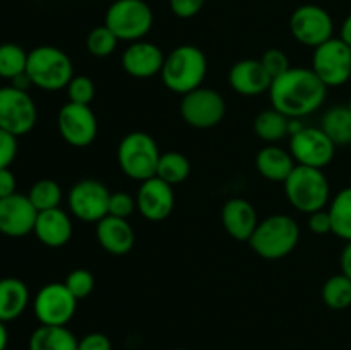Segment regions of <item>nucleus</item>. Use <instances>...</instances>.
I'll return each instance as SVG.
<instances>
[{
  "label": "nucleus",
  "instance_id": "obj_25",
  "mask_svg": "<svg viewBox=\"0 0 351 350\" xmlns=\"http://www.w3.org/2000/svg\"><path fill=\"white\" fill-rule=\"evenodd\" d=\"M77 343L67 326L40 325L29 336V350H77Z\"/></svg>",
  "mask_w": 351,
  "mask_h": 350
},
{
  "label": "nucleus",
  "instance_id": "obj_9",
  "mask_svg": "<svg viewBox=\"0 0 351 350\" xmlns=\"http://www.w3.org/2000/svg\"><path fill=\"white\" fill-rule=\"evenodd\" d=\"M311 69L328 88L343 86L351 78V47L332 36L314 48Z\"/></svg>",
  "mask_w": 351,
  "mask_h": 350
},
{
  "label": "nucleus",
  "instance_id": "obj_6",
  "mask_svg": "<svg viewBox=\"0 0 351 350\" xmlns=\"http://www.w3.org/2000/svg\"><path fill=\"white\" fill-rule=\"evenodd\" d=\"M160 156L161 153L156 141L143 130L127 134L117 150L119 167L127 177L137 182H144L156 175Z\"/></svg>",
  "mask_w": 351,
  "mask_h": 350
},
{
  "label": "nucleus",
  "instance_id": "obj_46",
  "mask_svg": "<svg viewBox=\"0 0 351 350\" xmlns=\"http://www.w3.org/2000/svg\"><path fill=\"white\" fill-rule=\"evenodd\" d=\"M346 106H348V108L351 110V98H350V102H348V105H346Z\"/></svg>",
  "mask_w": 351,
  "mask_h": 350
},
{
  "label": "nucleus",
  "instance_id": "obj_2",
  "mask_svg": "<svg viewBox=\"0 0 351 350\" xmlns=\"http://www.w3.org/2000/svg\"><path fill=\"white\" fill-rule=\"evenodd\" d=\"M208 74V58L194 45H180L165 55L160 75L163 84L177 95H187L201 88Z\"/></svg>",
  "mask_w": 351,
  "mask_h": 350
},
{
  "label": "nucleus",
  "instance_id": "obj_36",
  "mask_svg": "<svg viewBox=\"0 0 351 350\" xmlns=\"http://www.w3.org/2000/svg\"><path fill=\"white\" fill-rule=\"evenodd\" d=\"M259 60L267 71V74L271 75V79L280 78L281 74H285L291 67L288 55L280 48H269V50L264 51Z\"/></svg>",
  "mask_w": 351,
  "mask_h": 350
},
{
  "label": "nucleus",
  "instance_id": "obj_43",
  "mask_svg": "<svg viewBox=\"0 0 351 350\" xmlns=\"http://www.w3.org/2000/svg\"><path fill=\"white\" fill-rule=\"evenodd\" d=\"M339 266H341V273L351 280V240L343 247L341 256H339Z\"/></svg>",
  "mask_w": 351,
  "mask_h": 350
},
{
  "label": "nucleus",
  "instance_id": "obj_28",
  "mask_svg": "<svg viewBox=\"0 0 351 350\" xmlns=\"http://www.w3.org/2000/svg\"><path fill=\"white\" fill-rule=\"evenodd\" d=\"M332 233L339 239L351 240V187H345L335 196L328 208Z\"/></svg>",
  "mask_w": 351,
  "mask_h": 350
},
{
  "label": "nucleus",
  "instance_id": "obj_45",
  "mask_svg": "<svg viewBox=\"0 0 351 350\" xmlns=\"http://www.w3.org/2000/svg\"><path fill=\"white\" fill-rule=\"evenodd\" d=\"M7 343H9V331H7L5 323L0 321V350H5Z\"/></svg>",
  "mask_w": 351,
  "mask_h": 350
},
{
  "label": "nucleus",
  "instance_id": "obj_19",
  "mask_svg": "<svg viewBox=\"0 0 351 350\" xmlns=\"http://www.w3.org/2000/svg\"><path fill=\"white\" fill-rule=\"evenodd\" d=\"M228 82L235 93L242 96H261L269 93L271 75L257 58H243L237 62L228 74Z\"/></svg>",
  "mask_w": 351,
  "mask_h": 350
},
{
  "label": "nucleus",
  "instance_id": "obj_20",
  "mask_svg": "<svg viewBox=\"0 0 351 350\" xmlns=\"http://www.w3.org/2000/svg\"><path fill=\"white\" fill-rule=\"evenodd\" d=\"M221 222L226 233L240 242H249L254 230L259 225L257 211L252 202L243 198H232L225 202L221 211Z\"/></svg>",
  "mask_w": 351,
  "mask_h": 350
},
{
  "label": "nucleus",
  "instance_id": "obj_14",
  "mask_svg": "<svg viewBox=\"0 0 351 350\" xmlns=\"http://www.w3.org/2000/svg\"><path fill=\"white\" fill-rule=\"evenodd\" d=\"M290 153L297 165L324 168L332 161L336 144L321 127H307L290 136Z\"/></svg>",
  "mask_w": 351,
  "mask_h": 350
},
{
  "label": "nucleus",
  "instance_id": "obj_22",
  "mask_svg": "<svg viewBox=\"0 0 351 350\" xmlns=\"http://www.w3.org/2000/svg\"><path fill=\"white\" fill-rule=\"evenodd\" d=\"M96 239L106 253L113 256H123L130 253L136 242V233L129 220L106 215L96 223Z\"/></svg>",
  "mask_w": 351,
  "mask_h": 350
},
{
  "label": "nucleus",
  "instance_id": "obj_39",
  "mask_svg": "<svg viewBox=\"0 0 351 350\" xmlns=\"http://www.w3.org/2000/svg\"><path fill=\"white\" fill-rule=\"evenodd\" d=\"M170 10L180 19H191L197 16L204 7L206 0H168Z\"/></svg>",
  "mask_w": 351,
  "mask_h": 350
},
{
  "label": "nucleus",
  "instance_id": "obj_38",
  "mask_svg": "<svg viewBox=\"0 0 351 350\" xmlns=\"http://www.w3.org/2000/svg\"><path fill=\"white\" fill-rule=\"evenodd\" d=\"M17 154V137L0 129V168H10Z\"/></svg>",
  "mask_w": 351,
  "mask_h": 350
},
{
  "label": "nucleus",
  "instance_id": "obj_29",
  "mask_svg": "<svg viewBox=\"0 0 351 350\" xmlns=\"http://www.w3.org/2000/svg\"><path fill=\"white\" fill-rule=\"evenodd\" d=\"M189 175H191V161L185 154L178 153V151L161 153L154 177L161 178L170 185H177L184 182Z\"/></svg>",
  "mask_w": 351,
  "mask_h": 350
},
{
  "label": "nucleus",
  "instance_id": "obj_8",
  "mask_svg": "<svg viewBox=\"0 0 351 350\" xmlns=\"http://www.w3.org/2000/svg\"><path fill=\"white\" fill-rule=\"evenodd\" d=\"M36 120L38 108L29 93L12 84L0 88V129L21 137L34 129Z\"/></svg>",
  "mask_w": 351,
  "mask_h": 350
},
{
  "label": "nucleus",
  "instance_id": "obj_31",
  "mask_svg": "<svg viewBox=\"0 0 351 350\" xmlns=\"http://www.w3.org/2000/svg\"><path fill=\"white\" fill-rule=\"evenodd\" d=\"M27 198L33 202L36 211H47V209L60 208V202L64 194H62V187L51 178H41V180L34 182L31 185Z\"/></svg>",
  "mask_w": 351,
  "mask_h": 350
},
{
  "label": "nucleus",
  "instance_id": "obj_40",
  "mask_svg": "<svg viewBox=\"0 0 351 350\" xmlns=\"http://www.w3.org/2000/svg\"><path fill=\"white\" fill-rule=\"evenodd\" d=\"M307 226L312 233L315 235H326V233H332L331 216H329L328 209H319V211L307 215Z\"/></svg>",
  "mask_w": 351,
  "mask_h": 350
},
{
  "label": "nucleus",
  "instance_id": "obj_35",
  "mask_svg": "<svg viewBox=\"0 0 351 350\" xmlns=\"http://www.w3.org/2000/svg\"><path fill=\"white\" fill-rule=\"evenodd\" d=\"M65 89H67L69 102L77 105H91L96 95L95 82L88 75H74Z\"/></svg>",
  "mask_w": 351,
  "mask_h": 350
},
{
  "label": "nucleus",
  "instance_id": "obj_13",
  "mask_svg": "<svg viewBox=\"0 0 351 350\" xmlns=\"http://www.w3.org/2000/svg\"><path fill=\"white\" fill-rule=\"evenodd\" d=\"M290 31L298 43L317 48L319 45L331 40L335 33V23L331 14L326 9L314 3H305L291 14Z\"/></svg>",
  "mask_w": 351,
  "mask_h": 350
},
{
  "label": "nucleus",
  "instance_id": "obj_37",
  "mask_svg": "<svg viewBox=\"0 0 351 350\" xmlns=\"http://www.w3.org/2000/svg\"><path fill=\"white\" fill-rule=\"evenodd\" d=\"M137 209V202L136 198L129 194V192H112L110 194V201H108V215L110 216H117V218H123L129 220L130 216L134 215V211Z\"/></svg>",
  "mask_w": 351,
  "mask_h": 350
},
{
  "label": "nucleus",
  "instance_id": "obj_30",
  "mask_svg": "<svg viewBox=\"0 0 351 350\" xmlns=\"http://www.w3.org/2000/svg\"><path fill=\"white\" fill-rule=\"evenodd\" d=\"M322 302L329 309L343 311L351 305V280L346 275H332L324 281L321 290Z\"/></svg>",
  "mask_w": 351,
  "mask_h": 350
},
{
  "label": "nucleus",
  "instance_id": "obj_11",
  "mask_svg": "<svg viewBox=\"0 0 351 350\" xmlns=\"http://www.w3.org/2000/svg\"><path fill=\"white\" fill-rule=\"evenodd\" d=\"M226 113V103L218 91L211 88L194 89L182 96L180 115L187 126L195 129H211L218 126Z\"/></svg>",
  "mask_w": 351,
  "mask_h": 350
},
{
  "label": "nucleus",
  "instance_id": "obj_44",
  "mask_svg": "<svg viewBox=\"0 0 351 350\" xmlns=\"http://www.w3.org/2000/svg\"><path fill=\"white\" fill-rule=\"evenodd\" d=\"M339 38H341V40L348 45V47H351V14L346 17L345 21H343L341 34H339Z\"/></svg>",
  "mask_w": 351,
  "mask_h": 350
},
{
  "label": "nucleus",
  "instance_id": "obj_17",
  "mask_svg": "<svg viewBox=\"0 0 351 350\" xmlns=\"http://www.w3.org/2000/svg\"><path fill=\"white\" fill-rule=\"evenodd\" d=\"M137 211L149 222H163L175 208L173 185L158 177L141 182L136 196Z\"/></svg>",
  "mask_w": 351,
  "mask_h": 350
},
{
  "label": "nucleus",
  "instance_id": "obj_21",
  "mask_svg": "<svg viewBox=\"0 0 351 350\" xmlns=\"http://www.w3.org/2000/svg\"><path fill=\"white\" fill-rule=\"evenodd\" d=\"M72 232H74V226H72L71 216L62 208L38 213L33 233L43 246L53 247V249L64 247L72 239Z\"/></svg>",
  "mask_w": 351,
  "mask_h": 350
},
{
  "label": "nucleus",
  "instance_id": "obj_32",
  "mask_svg": "<svg viewBox=\"0 0 351 350\" xmlns=\"http://www.w3.org/2000/svg\"><path fill=\"white\" fill-rule=\"evenodd\" d=\"M27 51L17 43H2L0 45V78L16 79L17 75L26 72Z\"/></svg>",
  "mask_w": 351,
  "mask_h": 350
},
{
  "label": "nucleus",
  "instance_id": "obj_3",
  "mask_svg": "<svg viewBox=\"0 0 351 350\" xmlns=\"http://www.w3.org/2000/svg\"><path fill=\"white\" fill-rule=\"evenodd\" d=\"M298 240H300V226L297 220L278 213L261 220L249 239V246L257 256L267 261H276L287 257L297 247Z\"/></svg>",
  "mask_w": 351,
  "mask_h": 350
},
{
  "label": "nucleus",
  "instance_id": "obj_5",
  "mask_svg": "<svg viewBox=\"0 0 351 350\" xmlns=\"http://www.w3.org/2000/svg\"><path fill=\"white\" fill-rule=\"evenodd\" d=\"M283 184L290 205L305 215L324 209L331 198L329 180L321 168L297 165Z\"/></svg>",
  "mask_w": 351,
  "mask_h": 350
},
{
  "label": "nucleus",
  "instance_id": "obj_42",
  "mask_svg": "<svg viewBox=\"0 0 351 350\" xmlns=\"http://www.w3.org/2000/svg\"><path fill=\"white\" fill-rule=\"evenodd\" d=\"M17 180L10 168H0V199L16 194Z\"/></svg>",
  "mask_w": 351,
  "mask_h": 350
},
{
  "label": "nucleus",
  "instance_id": "obj_33",
  "mask_svg": "<svg viewBox=\"0 0 351 350\" xmlns=\"http://www.w3.org/2000/svg\"><path fill=\"white\" fill-rule=\"evenodd\" d=\"M119 38L115 36L112 30L108 26H98L95 30L89 31L88 38H86V48H88L89 54L93 57H108L113 51L117 50V45H119Z\"/></svg>",
  "mask_w": 351,
  "mask_h": 350
},
{
  "label": "nucleus",
  "instance_id": "obj_16",
  "mask_svg": "<svg viewBox=\"0 0 351 350\" xmlns=\"http://www.w3.org/2000/svg\"><path fill=\"white\" fill-rule=\"evenodd\" d=\"M38 211L27 194L7 196L0 199V233L5 237H24L33 233Z\"/></svg>",
  "mask_w": 351,
  "mask_h": 350
},
{
  "label": "nucleus",
  "instance_id": "obj_10",
  "mask_svg": "<svg viewBox=\"0 0 351 350\" xmlns=\"http://www.w3.org/2000/svg\"><path fill=\"white\" fill-rule=\"evenodd\" d=\"M77 302L65 283L51 281L36 292L33 299V311L40 325L67 326L74 318Z\"/></svg>",
  "mask_w": 351,
  "mask_h": 350
},
{
  "label": "nucleus",
  "instance_id": "obj_27",
  "mask_svg": "<svg viewBox=\"0 0 351 350\" xmlns=\"http://www.w3.org/2000/svg\"><path fill=\"white\" fill-rule=\"evenodd\" d=\"M321 129L336 146L351 144V110L341 105L329 108L322 117Z\"/></svg>",
  "mask_w": 351,
  "mask_h": 350
},
{
  "label": "nucleus",
  "instance_id": "obj_4",
  "mask_svg": "<svg viewBox=\"0 0 351 350\" xmlns=\"http://www.w3.org/2000/svg\"><path fill=\"white\" fill-rule=\"evenodd\" d=\"M26 74L36 88L58 91L67 88L74 78V65L64 50L51 45H41L27 51Z\"/></svg>",
  "mask_w": 351,
  "mask_h": 350
},
{
  "label": "nucleus",
  "instance_id": "obj_23",
  "mask_svg": "<svg viewBox=\"0 0 351 350\" xmlns=\"http://www.w3.org/2000/svg\"><path fill=\"white\" fill-rule=\"evenodd\" d=\"M295 167H297V161L293 160L290 151L274 146V144L263 148L256 156L257 172L271 182H285Z\"/></svg>",
  "mask_w": 351,
  "mask_h": 350
},
{
  "label": "nucleus",
  "instance_id": "obj_34",
  "mask_svg": "<svg viewBox=\"0 0 351 350\" xmlns=\"http://www.w3.org/2000/svg\"><path fill=\"white\" fill-rule=\"evenodd\" d=\"M64 283L77 301L89 297L91 292L95 290V277H93L91 271L84 270V268H77V270L71 271Z\"/></svg>",
  "mask_w": 351,
  "mask_h": 350
},
{
  "label": "nucleus",
  "instance_id": "obj_26",
  "mask_svg": "<svg viewBox=\"0 0 351 350\" xmlns=\"http://www.w3.org/2000/svg\"><path fill=\"white\" fill-rule=\"evenodd\" d=\"M288 124H290V119L280 110L271 106V108L263 110L254 119V132L259 139L274 144L288 136Z\"/></svg>",
  "mask_w": 351,
  "mask_h": 350
},
{
  "label": "nucleus",
  "instance_id": "obj_7",
  "mask_svg": "<svg viewBox=\"0 0 351 350\" xmlns=\"http://www.w3.org/2000/svg\"><path fill=\"white\" fill-rule=\"evenodd\" d=\"M153 23V10L144 0H115L105 16V26H108L120 41L129 43L143 40L151 31Z\"/></svg>",
  "mask_w": 351,
  "mask_h": 350
},
{
  "label": "nucleus",
  "instance_id": "obj_41",
  "mask_svg": "<svg viewBox=\"0 0 351 350\" xmlns=\"http://www.w3.org/2000/svg\"><path fill=\"white\" fill-rule=\"evenodd\" d=\"M77 350H112V340L105 333H88L79 340Z\"/></svg>",
  "mask_w": 351,
  "mask_h": 350
},
{
  "label": "nucleus",
  "instance_id": "obj_47",
  "mask_svg": "<svg viewBox=\"0 0 351 350\" xmlns=\"http://www.w3.org/2000/svg\"><path fill=\"white\" fill-rule=\"evenodd\" d=\"M175 350H187V349H175Z\"/></svg>",
  "mask_w": 351,
  "mask_h": 350
},
{
  "label": "nucleus",
  "instance_id": "obj_12",
  "mask_svg": "<svg viewBox=\"0 0 351 350\" xmlns=\"http://www.w3.org/2000/svg\"><path fill=\"white\" fill-rule=\"evenodd\" d=\"M110 194L112 192L103 182L84 178V180L75 182L69 191V209L81 222L98 223L108 215Z\"/></svg>",
  "mask_w": 351,
  "mask_h": 350
},
{
  "label": "nucleus",
  "instance_id": "obj_24",
  "mask_svg": "<svg viewBox=\"0 0 351 350\" xmlns=\"http://www.w3.org/2000/svg\"><path fill=\"white\" fill-rule=\"evenodd\" d=\"M29 304V288L14 277L0 278V321L9 323L19 318Z\"/></svg>",
  "mask_w": 351,
  "mask_h": 350
},
{
  "label": "nucleus",
  "instance_id": "obj_1",
  "mask_svg": "<svg viewBox=\"0 0 351 350\" xmlns=\"http://www.w3.org/2000/svg\"><path fill=\"white\" fill-rule=\"evenodd\" d=\"M328 96V86L312 69L290 67L280 78L273 79L269 88L271 105L288 119H302L322 106Z\"/></svg>",
  "mask_w": 351,
  "mask_h": 350
},
{
  "label": "nucleus",
  "instance_id": "obj_18",
  "mask_svg": "<svg viewBox=\"0 0 351 350\" xmlns=\"http://www.w3.org/2000/svg\"><path fill=\"white\" fill-rule=\"evenodd\" d=\"M165 55L158 45L139 40L130 43L122 55V67L136 79H147L160 74L163 69Z\"/></svg>",
  "mask_w": 351,
  "mask_h": 350
},
{
  "label": "nucleus",
  "instance_id": "obj_15",
  "mask_svg": "<svg viewBox=\"0 0 351 350\" xmlns=\"http://www.w3.org/2000/svg\"><path fill=\"white\" fill-rule=\"evenodd\" d=\"M62 139L74 148H86L98 136V120L89 105L67 102L57 117Z\"/></svg>",
  "mask_w": 351,
  "mask_h": 350
}]
</instances>
